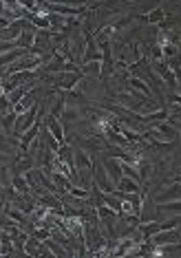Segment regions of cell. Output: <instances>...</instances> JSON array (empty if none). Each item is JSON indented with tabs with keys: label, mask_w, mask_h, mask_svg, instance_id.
I'll return each instance as SVG.
<instances>
[{
	"label": "cell",
	"mask_w": 181,
	"mask_h": 258,
	"mask_svg": "<svg viewBox=\"0 0 181 258\" xmlns=\"http://www.w3.org/2000/svg\"><path fill=\"white\" fill-rule=\"evenodd\" d=\"M73 161H75V168H78V170H91L93 168V157L89 153H84L80 146L73 148Z\"/></svg>",
	"instance_id": "5b68a950"
},
{
	"label": "cell",
	"mask_w": 181,
	"mask_h": 258,
	"mask_svg": "<svg viewBox=\"0 0 181 258\" xmlns=\"http://www.w3.org/2000/svg\"><path fill=\"white\" fill-rule=\"evenodd\" d=\"M25 55H29V51H25V49H12V51L0 53V69H7V66L18 62V60L25 58Z\"/></svg>",
	"instance_id": "8992f818"
},
{
	"label": "cell",
	"mask_w": 181,
	"mask_h": 258,
	"mask_svg": "<svg viewBox=\"0 0 181 258\" xmlns=\"http://www.w3.org/2000/svg\"><path fill=\"white\" fill-rule=\"evenodd\" d=\"M150 69H152V73H155V75H159V80H161V82H166L170 88H177V86H179L177 75H174V73L168 69L163 60H157V62H150Z\"/></svg>",
	"instance_id": "6da1fadb"
},
{
	"label": "cell",
	"mask_w": 181,
	"mask_h": 258,
	"mask_svg": "<svg viewBox=\"0 0 181 258\" xmlns=\"http://www.w3.org/2000/svg\"><path fill=\"white\" fill-rule=\"evenodd\" d=\"M31 88H36V80H31V82H27V84H23V86H18V88H14L12 93H7V99H9V104L12 106H16L20 102V99L25 97L27 93L31 91Z\"/></svg>",
	"instance_id": "52a82bcc"
},
{
	"label": "cell",
	"mask_w": 181,
	"mask_h": 258,
	"mask_svg": "<svg viewBox=\"0 0 181 258\" xmlns=\"http://www.w3.org/2000/svg\"><path fill=\"white\" fill-rule=\"evenodd\" d=\"M82 75H93V77H100V71H102V62H84L80 66Z\"/></svg>",
	"instance_id": "ac0fdd59"
},
{
	"label": "cell",
	"mask_w": 181,
	"mask_h": 258,
	"mask_svg": "<svg viewBox=\"0 0 181 258\" xmlns=\"http://www.w3.org/2000/svg\"><path fill=\"white\" fill-rule=\"evenodd\" d=\"M16 119H18V115L12 110H7L3 117H0V124H3V128L7 131V135H14V126H16Z\"/></svg>",
	"instance_id": "2e32d148"
},
{
	"label": "cell",
	"mask_w": 181,
	"mask_h": 258,
	"mask_svg": "<svg viewBox=\"0 0 181 258\" xmlns=\"http://www.w3.org/2000/svg\"><path fill=\"white\" fill-rule=\"evenodd\" d=\"M40 247H42V240H38L36 236H27L25 240V256H40Z\"/></svg>",
	"instance_id": "8fae6325"
},
{
	"label": "cell",
	"mask_w": 181,
	"mask_h": 258,
	"mask_svg": "<svg viewBox=\"0 0 181 258\" xmlns=\"http://www.w3.org/2000/svg\"><path fill=\"white\" fill-rule=\"evenodd\" d=\"M157 207V212H174V214H179V210H181V203L179 201H170V203H155Z\"/></svg>",
	"instance_id": "d6986e66"
},
{
	"label": "cell",
	"mask_w": 181,
	"mask_h": 258,
	"mask_svg": "<svg viewBox=\"0 0 181 258\" xmlns=\"http://www.w3.org/2000/svg\"><path fill=\"white\" fill-rule=\"evenodd\" d=\"M126 84H128V88H133V91H137V93H141L144 97H148V99H152V91L148 88V84L144 82V80H139V77H126Z\"/></svg>",
	"instance_id": "ba28073f"
},
{
	"label": "cell",
	"mask_w": 181,
	"mask_h": 258,
	"mask_svg": "<svg viewBox=\"0 0 181 258\" xmlns=\"http://www.w3.org/2000/svg\"><path fill=\"white\" fill-rule=\"evenodd\" d=\"M168 199L179 201V179H174V181L170 183V188L166 190V192H161V194H157V196H155L157 203H161V201H168Z\"/></svg>",
	"instance_id": "30bf717a"
},
{
	"label": "cell",
	"mask_w": 181,
	"mask_h": 258,
	"mask_svg": "<svg viewBox=\"0 0 181 258\" xmlns=\"http://www.w3.org/2000/svg\"><path fill=\"white\" fill-rule=\"evenodd\" d=\"M62 113H64L62 117H64V121H67V124H69V121L80 119V113H78V110H75V108H64ZM62 117H60V119H62Z\"/></svg>",
	"instance_id": "ffe728a7"
},
{
	"label": "cell",
	"mask_w": 181,
	"mask_h": 258,
	"mask_svg": "<svg viewBox=\"0 0 181 258\" xmlns=\"http://www.w3.org/2000/svg\"><path fill=\"white\" fill-rule=\"evenodd\" d=\"M102 166H104V172H106V177L111 179V183H115L122 179V161L115 159V157H102Z\"/></svg>",
	"instance_id": "3957f363"
},
{
	"label": "cell",
	"mask_w": 181,
	"mask_h": 258,
	"mask_svg": "<svg viewBox=\"0 0 181 258\" xmlns=\"http://www.w3.org/2000/svg\"><path fill=\"white\" fill-rule=\"evenodd\" d=\"M53 183H56V192L58 196H62V194H67V183H69V177H64L62 172H58V170H53Z\"/></svg>",
	"instance_id": "9a60e30c"
},
{
	"label": "cell",
	"mask_w": 181,
	"mask_h": 258,
	"mask_svg": "<svg viewBox=\"0 0 181 258\" xmlns=\"http://www.w3.org/2000/svg\"><path fill=\"white\" fill-rule=\"evenodd\" d=\"M12 186H14L16 192H20L25 196L31 194V188H29V183H27V179L23 175H12Z\"/></svg>",
	"instance_id": "4fadbf2b"
},
{
	"label": "cell",
	"mask_w": 181,
	"mask_h": 258,
	"mask_svg": "<svg viewBox=\"0 0 181 258\" xmlns=\"http://www.w3.org/2000/svg\"><path fill=\"white\" fill-rule=\"evenodd\" d=\"M45 243H47V247L51 249V254H53V256H60V258H62V256H71L69 251H67V247H64V245H60L58 240H53L51 236H49Z\"/></svg>",
	"instance_id": "e0dca14e"
},
{
	"label": "cell",
	"mask_w": 181,
	"mask_h": 258,
	"mask_svg": "<svg viewBox=\"0 0 181 258\" xmlns=\"http://www.w3.org/2000/svg\"><path fill=\"white\" fill-rule=\"evenodd\" d=\"M14 108V106L12 104H9V99H7V95H0V113H7V110H12Z\"/></svg>",
	"instance_id": "44dd1931"
},
{
	"label": "cell",
	"mask_w": 181,
	"mask_h": 258,
	"mask_svg": "<svg viewBox=\"0 0 181 258\" xmlns=\"http://www.w3.org/2000/svg\"><path fill=\"white\" fill-rule=\"evenodd\" d=\"M34 40H36V31H23L18 36V40H16V47L29 51V49L34 47Z\"/></svg>",
	"instance_id": "7c38bea8"
},
{
	"label": "cell",
	"mask_w": 181,
	"mask_h": 258,
	"mask_svg": "<svg viewBox=\"0 0 181 258\" xmlns=\"http://www.w3.org/2000/svg\"><path fill=\"white\" fill-rule=\"evenodd\" d=\"M45 128L53 135V139H56L60 146L69 144V142H67V135H64V131H62V121H60L58 117H53V115L47 113V115H45Z\"/></svg>",
	"instance_id": "7a4b0ae2"
},
{
	"label": "cell",
	"mask_w": 181,
	"mask_h": 258,
	"mask_svg": "<svg viewBox=\"0 0 181 258\" xmlns=\"http://www.w3.org/2000/svg\"><path fill=\"white\" fill-rule=\"evenodd\" d=\"M137 20L144 22V25H157V22H161V20H163V9H161V7H155V9L150 11V14L139 16Z\"/></svg>",
	"instance_id": "5bb4252c"
},
{
	"label": "cell",
	"mask_w": 181,
	"mask_h": 258,
	"mask_svg": "<svg viewBox=\"0 0 181 258\" xmlns=\"http://www.w3.org/2000/svg\"><path fill=\"white\" fill-rule=\"evenodd\" d=\"M152 245H163V243H179V227H170V229H161L155 232L150 236Z\"/></svg>",
	"instance_id": "277c9868"
},
{
	"label": "cell",
	"mask_w": 181,
	"mask_h": 258,
	"mask_svg": "<svg viewBox=\"0 0 181 258\" xmlns=\"http://www.w3.org/2000/svg\"><path fill=\"white\" fill-rule=\"evenodd\" d=\"M115 190H122V192H144L139 183L133 181V179L126 177V175H122V179L115 183Z\"/></svg>",
	"instance_id": "9c48e42d"
}]
</instances>
